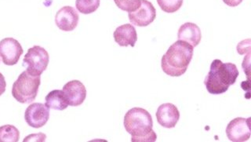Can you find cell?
Masks as SVG:
<instances>
[{
  "label": "cell",
  "mask_w": 251,
  "mask_h": 142,
  "mask_svg": "<svg viewBox=\"0 0 251 142\" xmlns=\"http://www.w3.org/2000/svg\"><path fill=\"white\" fill-rule=\"evenodd\" d=\"M193 52L194 47L187 42H175L162 57L161 67L163 72L172 77L184 75L192 61Z\"/></svg>",
  "instance_id": "1"
},
{
  "label": "cell",
  "mask_w": 251,
  "mask_h": 142,
  "mask_svg": "<svg viewBox=\"0 0 251 142\" xmlns=\"http://www.w3.org/2000/svg\"><path fill=\"white\" fill-rule=\"evenodd\" d=\"M124 127L131 135L132 142H155L157 140L156 134L152 130V117L145 109H129L124 117Z\"/></svg>",
  "instance_id": "2"
},
{
  "label": "cell",
  "mask_w": 251,
  "mask_h": 142,
  "mask_svg": "<svg viewBox=\"0 0 251 142\" xmlns=\"http://www.w3.org/2000/svg\"><path fill=\"white\" fill-rule=\"evenodd\" d=\"M239 72L235 64L223 63L221 60L213 61L204 84L209 93L219 95L226 93L230 86L235 84Z\"/></svg>",
  "instance_id": "3"
},
{
  "label": "cell",
  "mask_w": 251,
  "mask_h": 142,
  "mask_svg": "<svg viewBox=\"0 0 251 142\" xmlns=\"http://www.w3.org/2000/svg\"><path fill=\"white\" fill-rule=\"evenodd\" d=\"M40 84V76H35L26 71H23L13 84L12 95L18 102L29 104L37 97Z\"/></svg>",
  "instance_id": "4"
},
{
  "label": "cell",
  "mask_w": 251,
  "mask_h": 142,
  "mask_svg": "<svg viewBox=\"0 0 251 142\" xmlns=\"http://www.w3.org/2000/svg\"><path fill=\"white\" fill-rule=\"evenodd\" d=\"M49 53L44 48L34 46L29 48L24 57L22 66L25 68L27 73L40 76L49 65Z\"/></svg>",
  "instance_id": "5"
},
{
  "label": "cell",
  "mask_w": 251,
  "mask_h": 142,
  "mask_svg": "<svg viewBox=\"0 0 251 142\" xmlns=\"http://www.w3.org/2000/svg\"><path fill=\"white\" fill-rule=\"evenodd\" d=\"M226 134L231 142H247L251 138V118H234L227 124Z\"/></svg>",
  "instance_id": "6"
},
{
  "label": "cell",
  "mask_w": 251,
  "mask_h": 142,
  "mask_svg": "<svg viewBox=\"0 0 251 142\" xmlns=\"http://www.w3.org/2000/svg\"><path fill=\"white\" fill-rule=\"evenodd\" d=\"M23 52L22 45L15 39L5 38L0 41V57L4 65H15Z\"/></svg>",
  "instance_id": "7"
},
{
  "label": "cell",
  "mask_w": 251,
  "mask_h": 142,
  "mask_svg": "<svg viewBox=\"0 0 251 142\" xmlns=\"http://www.w3.org/2000/svg\"><path fill=\"white\" fill-rule=\"evenodd\" d=\"M50 118V109L42 103H33L27 107L25 113V120L32 128L45 126Z\"/></svg>",
  "instance_id": "8"
},
{
  "label": "cell",
  "mask_w": 251,
  "mask_h": 142,
  "mask_svg": "<svg viewBox=\"0 0 251 142\" xmlns=\"http://www.w3.org/2000/svg\"><path fill=\"white\" fill-rule=\"evenodd\" d=\"M129 20L133 25L146 27L151 24L156 18V10L151 2L148 0H141V5L134 12L128 14Z\"/></svg>",
  "instance_id": "9"
},
{
  "label": "cell",
  "mask_w": 251,
  "mask_h": 142,
  "mask_svg": "<svg viewBox=\"0 0 251 142\" xmlns=\"http://www.w3.org/2000/svg\"><path fill=\"white\" fill-rule=\"evenodd\" d=\"M79 17L76 10L70 6H64L57 11L55 23L57 28L64 32H72L76 28Z\"/></svg>",
  "instance_id": "10"
},
{
  "label": "cell",
  "mask_w": 251,
  "mask_h": 142,
  "mask_svg": "<svg viewBox=\"0 0 251 142\" xmlns=\"http://www.w3.org/2000/svg\"><path fill=\"white\" fill-rule=\"evenodd\" d=\"M62 91L70 106H79L84 102L86 97V87L78 80H72L67 83L63 87Z\"/></svg>",
  "instance_id": "11"
},
{
  "label": "cell",
  "mask_w": 251,
  "mask_h": 142,
  "mask_svg": "<svg viewBox=\"0 0 251 142\" xmlns=\"http://www.w3.org/2000/svg\"><path fill=\"white\" fill-rule=\"evenodd\" d=\"M156 118L157 122L164 128H175L180 118V113L175 105L165 103L157 109Z\"/></svg>",
  "instance_id": "12"
},
{
  "label": "cell",
  "mask_w": 251,
  "mask_h": 142,
  "mask_svg": "<svg viewBox=\"0 0 251 142\" xmlns=\"http://www.w3.org/2000/svg\"><path fill=\"white\" fill-rule=\"evenodd\" d=\"M114 40L120 47L130 46L134 47L137 41V34L132 24H126L116 28L113 34Z\"/></svg>",
  "instance_id": "13"
},
{
  "label": "cell",
  "mask_w": 251,
  "mask_h": 142,
  "mask_svg": "<svg viewBox=\"0 0 251 142\" xmlns=\"http://www.w3.org/2000/svg\"><path fill=\"white\" fill-rule=\"evenodd\" d=\"M177 37H178V40L187 42L193 47H196L201 41L202 34H201V30L197 24L187 22L180 26L177 33Z\"/></svg>",
  "instance_id": "14"
},
{
  "label": "cell",
  "mask_w": 251,
  "mask_h": 142,
  "mask_svg": "<svg viewBox=\"0 0 251 142\" xmlns=\"http://www.w3.org/2000/svg\"><path fill=\"white\" fill-rule=\"evenodd\" d=\"M45 101L46 106L53 110H65L69 106L65 95L63 93V91L60 90L50 91L46 96Z\"/></svg>",
  "instance_id": "15"
},
{
  "label": "cell",
  "mask_w": 251,
  "mask_h": 142,
  "mask_svg": "<svg viewBox=\"0 0 251 142\" xmlns=\"http://www.w3.org/2000/svg\"><path fill=\"white\" fill-rule=\"evenodd\" d=\"M20 132L13 125L0 126V142H18Z\"/></svg>",
  "instance_id": "16"
},
{
  "label": "cell",
  "mask_w": 251,
  "mask_h": 142,
  "mask_svg": "<svg viewBox=\"0 0 251 142\" xmlns=\"http://www.w3.org/2000/svg\"><path fill=\"white\" fill-rule=\"evenodd\" d=\"M100 2V0H76L75 6L81 14H90L98 10Z\"/></svg>",
  "instance_id": "17"
},
{
  "label": "cell",
  "mask_w": 251,
  "mask_h": 142,
  "mask_svg": "<svg viewBox=\"0 0 251 142\" xmlns=\"http://www.w3.org/2000/svg\"><path fill=\"white\" fill-rule=\"evenodd\" d=\"M157 2L163 11L173 14L180 10L182 6L183 0H157Z\"/></svg>",
  "instance_id": "18"
},
{
  "label": "cell",
  "mask_w": 251,
  "mask_h": 142,
  "mask_svg": "<svg viewBox=\"0 0 251 142\" xmlns=\"http://www.w3.org/2000/svg\"><path fill=\"white\" fill-rule=\"evenodd\" d=\"M120 10L126 12H134L141 5V0H114Z\"/></svg>",
  "instance_id": "19"
},
{
  "label": "cell",
  "mask_w": 251,
  "mask_h": 142,
  "mask_svg": "<svg viewBox=\"0 0 251 142\" xmlns=\"http://www.w3.org/2000/svg\"><path fill=\"white\" fill-rule=\"evenodd\" d=\"M6 79L1 72H0V96L3 95L6 91Z\"/></svg>",
  "instance_id": "20"
},
{
  "label": "cell",
  "mask_w": 251,
  "mask_h": 142,
  "mask_svg": "<svg viewBox=\"0 0 251 142\" xmlns=\"http://www.w3.org/2000/svg\"><path fill=\"white\" fill-rule=\"evenodd\" d=\"M243 0H223V2L230 7H235L241 4Z\"/></svg>",
  "instance_id": "21"
}]
</instances>
